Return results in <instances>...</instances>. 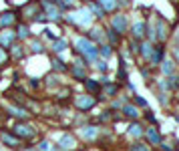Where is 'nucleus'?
<instances>
[{
	"label": "nucleus",
	"instance_id": "obj_37",
	"mask_svg": "<svg viewBox=\"0 0 179 151\" xmlns=\"http://www.w3.org/2000/svg\"><path fill=\"white\" fill-rule=\"evenodd\" d=\"M129 151H151V147H149V145H145V143H139V141H137V143H133V145L129 147Z\"/></svg>",
	"mask_w": 179,
	"mask_h": 151
},
{
	"label": "nucleus",
	"instance_id": "obj_45",
	"mask_svg": "<svg viewBox=\"0 0 179 151\" xmlns=\"http://www.w3.org/2000/svg\"><path fill=\"white\" fill-rule=\"evenodd\" d=\"M173 60H175V64H179V45L173 46Z\"/></svg>",
	"mask_w": 179,
	"mask_h": 151
},
{
	"label": "nucleus",
	"instance_id": "obj_1",
	"mask_svg": "<svg viewBox=\"0 0 179 151\" xmlns=\"http://www.w3.org/2000/svg\"><path fill=\"white\" fill-rule=\"evenodd\" d=\"M75 50L79 53V57L85 59V63H95L99 59V49L93 40H89L87 36H79L75 38Z\"/></svg>",
	"mask_w": 179,
	"mask_h": 151
},
{
	"label": "nucleus",
	"instance_id": "obj_44",
	"mask_svg": "<svg viewBox=\"0 0 179 151\" xmlns=\"http://www.w3.org/2000/svg\"><path fill=\"white\" fill-rule=\"evenodd\" d=\"M117 77H119L121 81H127V71H125V67H121V68L117 71Z\"/></svg>",
	"mask_w": 179,
	"mask_h": 151
},
{
	"label": "nucleus",
	"instance_id": "obj_46",
	"mask_svg": "<svg viewBox=\"0 0 179 151\" xmlns=\"http://www.w3.org/2000/svg\"><path fill=\"white\" fill-rule=\"evenodd\" d=\"M42 32H44V36H46V40H50V42H53V40H54V38H57V36H54V34H53V32H50V30H42Z\"/></svg>",
	"mask_w": 179,
	"mask_h": 151
},
{
	"label": "nucleus",
	"instance_id": "obj_7",
	"mask_svg": "<svg viewBox=\"0 0 179 151\" xmlns=\"http://www.w3.org/2000/svg\"><path fill=\"white\" fill-rule=\"evenodd\" d=\"M75 105H76V109H80V111H89L97 105V99L93 97V95H79V97L75 99Z\"/></svg>",
	"mask_w": 179,
	"mask_h": 151
},
{
	"label": "nucleus",
	"instance_id": "obj_2",
	"mask_svg": "<svg viewBox=\"0 0 179 151\" xmlns=\"http://www.w3.org/2000/svg\"><path fill=\"white\" fill-rule=\"evenodd\" d=\"M65 20L67 22H71V24H75V26H79V28H91V24H93V14L89 12V8H79L76 12H69V14L65 16Z\"/></svg>",
	"mask_w": 179,
	"mask_h": 151
},
{
	"label": "nucleus",
	"instance_id": "obj_48",
	"mask_svg": "<svg viewBox=\"0 0 179 151\" xmlns=\"http://www.w3.org/2000/svg\"><path fill=\"white\" fill-rule=\"evenodd\" d=\"M149 73H151V71H147V68H141V75H143V79H147V77H149Z\"/></svg>",
	"mask_w": 179,
	"mask_h": 151
},
{
	"label": "nucleus",
	"instance_id": "obj_9",
	"mask_svg": "<svg viewBox=\"0 0 179 151\" xmlns=\"http://www.w3.org/2000/svg\"><path fill=\"white\" fill-rule=\"evenodd\" d=\"M0 141L10 149H18L20 143H22V139H18L14 133H8V131H0Z\"/></svg>",
	"mask_w": 179,
	"mask_h": 151
},
{
	"label": "nucleus",
	"instance_id": "obj_23",
	"mask_svg": "<svg viewBox=\"0 0 179 151\" xmlns=\"http://www.w3.org/2000/svg\"><path fill=\"white\" fill-rule=\"evenodd\" d=\"M83 83H85V89L89 91V95H97V93H101V83H99L97 79H91V77H87Z\"/></svg>",
	"mask_w": 179,
	"mask_h": 151
},
{
	"label": "nucleus",
	"instance_id": "obj_15",
	"mask_svg": "<svg viewBox=\"0 0 179 151\" xmlns=\"http://www.w3.org/2000/svg\"><path fill=\"white\" fill-rule=\"evenodd\" d=\"M16 20H18V16H16L12 10L2 12V14H0V28H8V26H12Z\"/></svg>",
	"mask_w": 179,
	"mask_h": 151
},
{
	"label": "nucleus",
	"instance_id": "obj_19",
	"mask_svg": "<svg viewBox=\"0 0 179 151\" xmlns=\"http://www.w3.org/2000/svg\"><path fill=\"white\" fill-rule=\"evenodd\" d=\"M159 68H161V73H163L165 77L177 73V71H175L177 64H175V60H173V59H163V60H161V64H159Z\"/></svg>",
	"mask_w": 179,
	"mask_h": 151
},
{
	"label": "nucleus",
	"instance_id": "obj_35",
	"mask_svg": "<svg viewBox=\"0 0 179 151\" xmlns=\"http://www.w3.org/2000/svg\"><path fill=\"white\" fill-rule=\"evenodd\" d=\"M30 50L32 53H44V45L40 40H30Z\"/></svg>",
	"mask_w": 179,
	"mask_h": 151
},
{
	"label": "nucleus",
	"instance_id": "obj_52",
	"mask_svg": "<svg viewBox=\"0 0 179 151\" xmlns=\"http://www.w3.org/2000/svg\"><path fill=\"white\" fill-rule=\"evenodd\" d=\"M175 97H177V103H179V89L175 91Z\"/></svg>",
	"mask_w": 179,
	"mask_h": 151
},
{
	"label": "nucleus",
	"instance_id": "obj_49",
	"mask_svg": "<svg viewBox=\"0 0 179 151\" xmlns=\"http://www.w3.org/2000/svg\"><path fill=\"white\" fill-rule=\"evenodd\" d=\"M30 85H32V87H40V83H38V79H32V83H30Z\"/></svg>",
	"mask_w": 179,
	"mask_h": 151
},
{
	"label": "nucleus",
	"instance_id": "obj_4",
	"mask_svg": "<svg viewBox=\"0 0 179 151\" xmlns=\"http://www.w3.org/2000/svg\"><path fill=\"white\" fill-rule=\"evenodd\" d=\"M111 28L115 30V32H119V34H125L127 30H129V20H127V14H115L113 16V20H111Z\"/></svg>",
	"mask_w": 179,
	"mask_h": 151
},
{
	"label": "nucleus",
	"instance_id": "obj_43",
	"mask_svg": "<svg viewBox=\"0 0 179 151\" xmlns=\"http://www.w3.org/2000/svg\"><path fill=\"white\" fill-rule=\"evenodd\" d=\"M6 60H8V53L2 49V46H0V64H4Z\"/></svg>",
	"mask_w": 179,
	"mask_h": 151
},
{
	"label": "nucleus",
	"instance_id": "obj_17",
	"mask_svg": "<svg viewBox=\"0 0 179 151\" xmlns=\"http://www.w3.org/2000/svg\"><path fill=\"white\" fill-rule=\"evenodd\" d=\"M14 40H16V34L12 32V30H8V28L0 30V45H4V49H8L10 45H14Z\"/></svg>",
	"mask_w": 179,
	"mask_h": 151
},
{
	"label": "nucleus",
	"instance_id": "obj_50",
	"mask_svg": "<svg viewBox=\"0 0 179 151\" xmlns=\"http://www.w3.org/2000/svg\"><path fill=\"white\" fill-rule=\"evenodd\" d=\"M20 151H38V149H36V147H22Z\"/></svg>",
	"mask_w": 179,
	"mask_h": 151
},
{
	"label": "nucleus",
	"instance_id": "obj_36",
	"mask_svg": "<svg viewBox=\"0 0 179 151\" xmlns=\"http://www.w3.org/2000/svg\"><path fill=\"white\" fill-rule=\"evenodd\" d=\"M125 103H129V97H121V99H115V101L111 103V107H113V109H121V107L125 105Z\"/></svg>",
	"mask_w": 179,
	"mask_h": 151
},
{
	"label": "nucleus",
	"instance_id": "obj_53",
	"mask_svg": "<svg viewBox=\"0 0 179 151\" xmlns=\"http://www.w3.org/2000/svg\"><path fill=\"white\" fill-rule=\"evenodd\" d=\"M50 2H53V4H57V2H58V0H50Z\"/></svg>",
	"mask_w": 179,
	"mask_h": 151
},
{
	"label": "nucleus",
	"instance_id": "obj_20",
	"mask_svg": "<svg viewBox=\"0 0 179 151\" xmlns=\"http://www.w3.org/2000/svg\"><path fill=\"white\" fill-rule=\"evenodd\" d=\"M89 12L93 14V18H99V20H103L105 14H107V12L101 8V4L97 2V0H91V2H89Z\"/></svg>",
	"mask_w": 179,
	"mask_h": 151
},
{
	"label": "nucleus",
	"instance_id": "obj_8",
	"mask_svg": "<svg viewBox=\"0 0 179 151\" xmlns=\"http://www.w3.org/2000/svg\"><path fill=\"white\" fill-rule=\"evenodd\" d=\"M20 14H22L24 18L34 20V22H36V16L40 14V6H38L36 2H28V4H24V6L20 8Z\"/></svg>",
	"mask_w": 179,
	"mask_h": 151
},
{
	"label": "nucleus",
	"instance_id": "obj_5",
	"mask_svg": "<svg viewBox=\"0 0 179 151\" xmlns=\"http://www.w3.org/2000/svg\"><path fill=\"white\" fill-rule=\"evenodd\" d=\"M165 59V45L163 42H157V45H153V53L151 57H149V67H159L161 60Z\"/></svg>",
	"mask_w": 179,
	"mask_h": 151
},
{
	"label": "nucleus",
	"instance_id": "obj_42",
	"mask_svg": "<svg viewBox=\"0 0 179 151\" xmlns=\"http://www.w3.org/2000/svg\"><path fill=\"white\" fill-rule=\"evenodd\" d=\"M145 119H147L149 123H153V125H155V121H157V119H155V115H153V111H149V109L145 111Z\"/></svg>",
	"mask_w": 179,
	"mask_h": 151
},
{
	"label": "nucleus",
	"instance_id": "obj_30",
	"mask_svg": "<svg viewBox=\"0 0 179 151\" xmlns=\"http://www.w3.org/2000/svg\"><path fill=\"white\" fill-rule=\"evenodd\" d=\"M53 71L54 73H67V71H69V64H65L58 57H54L53 59Z\"/></svg>",
	"mask_w": 179,
	"mask_h": 151
},
{
	"label": "nucleus",
	"instance_id": "obj_13",
	"mask_svg": "<svg viewBox=\"0 0 179 151\" xmlns=\"http://www.w3.org/2000/svg\"><path fill=\"white\" fill-rule=\"evenodd\" d=\"M4 109H6L8 113L12 115V117H16V119H20V121L28 119V111L24 109V107H18V105H6Z\"/></svg>",
	"mask_w": 179,
	"mask_h": 151
},
{
	"label": "nucleus",
	"instance_id": "obj_39",
	"mask_svg": "<svg viewBox=\"0 0 179 151\" xmlns=\"http://www.w3.org/2000/svg\"><path fill=\"white\" fill-rule=\"evenodd\" d=\"M139 42H141V40H133V38H131V42H129L131 54H139Z\"/></svg>",
	"mask_w": 179,
	"mask_h": 151
},
{
	"label": "nucleus",
	"instance_id": "obj_47",
	"mask_svg": "<svg viewBox=\"0 0 179 151\" xmlns=\"http://www.w3.org/2000/svg\"><path fill=\"white\" fill-rule=\"evenodd\" d=\"M161 145V151H173V147L169 143H159Z\"/></svg>",
	"mask_w": 179,
	"mask_h": 151
},
{
	"label": "nucleus",
	"instance_id": "obj_25",
	"mask_svg": "<svg viewBox=\"0 0 179 151\" xmlns=\"http://www.w3.org/2000/svg\"><path fill=\"white\" fill-rule=\"evenodd\" d=\"M16 38H18V40H28V38H30V26H28L26 22H20L18 26H16Z\"/></svg>",
	"mask_w": 179,
	"mask_h": 151
},
{
	"label": "nucleus",
	"instance_id": "obj_21",
	"mask_svg": "<svg viewBox=\"0 0 179 151\" xmlns=\"http://www.w3.org/2000/svg\"><path fill=\"white\" fill-rule=\"evenodd\" d=\"M80 135H83L85 141H93V139L99 137V127H95V125H87V127H83Z\"/></svg>",
	"mask_w": 179,
	"mask_h": 151
},
{
	"label": "nucleus",
	"instance_id": "obj_24",
	"mask_svg": "<svg viewBox=\"0 0 179 151\" xmlns=\"http://www.w3.org/2000/svg\"><path fill=\"white\" fill-rule=\"evenodd\" d=\"M71 75L75 77L76 81H80V83H83L85 79H87V67H83V64H72L71 67Z\"/></svg>",
	"mask_w": 179,
	"mask_h": 151
},
{
	"label": "nucleus",
	"instance_id": "obj_12",
	"mask_svg": "<svg viewBox=\"0 0 179 151\" xmlns=\"http://www.w3.org/2000/svg\"><path fill=\"white\" fill-rule=\"evenodd\" d=\"M87 38H89V40H93L95 45H101V42L105 40V28H101V26H93V28H89Z\"/></svg>",
	"mask_w": 179,
	"mask_h": 151
},
{
	"label": "nucleus",
	"instance_id": "obj_38",
	"mask_svg": "<svg viewBox=\"0 0 179 151\" xmlns=\"http://www.w3.org/2000/svg\"><path fill=\"white\" fill-rule=\"evenodd\" d=\"M46 85H48V87H58V85H61L58 83V77L57 75H48L46 77Z\"/></svg>",
	"mask_w": 179,
	"mask_h": 151
},
{
	"label": "nucleus",
	"instance_id": "obj_31",
	"mask_svg": "<svg viewBox=\"0 0 179 151\" xmlns=\"http://www.w3.org/2000/svg\"><path fill=\"white\" fill-rule=\"evenodd\" d=\"M8 49H10V54L14 59H22L24 57V46L22 45H10Z\"/></svg>",
	"mask_w": 179,
	"mask_h": 151
},
{
	"label": "nucleus",
	"instance_id": "obj_29",
	"mask_svg": "<svg viewBox=\"0 0 179 151\" xmlns=\"http://www.w3.org/2000/svg\"><path fill=\"white\" fill-rule=\"evenodd\" d=\"M97 2L101 4V8H103L105 12H115L117 10V0H97Z\"/></svg>",
	"mask_w": 179,
	"mask_h": 151
},
{
	"label": "nucleus",
	"instance_id": "obj_10",
	"mask_svg": "<svg viewBox=\"0 0 179 151\" xmlns=\"http://www.w3.org/2000/svg\"><path fill=\"white\" fill-rule=\"evenodd\" d=\"M61 151H72L76 147V139H75V135L72 133H65V135L61 137V141H58V145H57Z\"/></svg>",
	"mask_w": 179,
	"mask_h": 151
},
{
	"label": "nucleus",
	"instance_id": "obj_27",
	"mask_svg": "<svg viewBox=\"0 0 179 151\" xmlns=\"http://www.w3.org/2000/svg\"><path fill=\"white\" fill-rule=\"evenodd\" d=\"M101 91L105 93V97L111 99V97H115V95L119 93V83H111V81H109L107 85H103V87H101Z\"/></svg>",
	"mask_w": 179,
	"mask_h": 151
},
{
	"label": "nucleus",
	"instance_id": "obj_18",
	"mask_svg": "<svg viewBox=\"0 0 179 151\" xmlns=\"http://www.w3.org/2000/svg\"><path fill=\"white\" fill-rule=\"evenodd\" d=\"M153 45H155V42H149L147 38H143V40L139 42V54H141L143 60H149V57H151V53H153Z\"/></svg>",
	"mask_w": 179,
	"mask_h": 151
},
{
	"label": "nucleus",
	"instance_id": "obj_16",
	"mask_svg": "<svg viewBox=\"0 0 179 151\" xmlns=\"http://www.w3.org/2000/svg\"><path fill=\"white\" fill-rule=\"evenodd\" d=\"M121 111H123V115H125L127 119H133V121L139 119V107L133 105V103H125V105L121 107Z\"/></svg>",
	"mask_w": 179,
	"mask_h": 151
},
{
	"label": "nucleus",
	"instance_id": "obj_14",
	"mask_svg": "<svg viewBox=\"0 0 179 151\" xmlns=\"http://www.w3.org/2000/svg\"><path fill=\"white\" fill-rule=\"evenodd\" d=\"M143 137L149 141V145H159L161 143V135H159V131H157L155 127H147L143 131Z\"/></svg>",
	"mask_w": 179,
	"mask_h": 151
},
{
	"label": "nucleus",
	"instance_id": "obj_32",
	"mask_svg": "<svg viewBox=\"0 0 179 151\" xmlns=\"http://www.w3.org/2000/svg\"><path fill=\"white\" fill-rule=\"evenodd\" d=\"M97 49H99V54H101L105 60L113 54V46H111V45H97Z\"/></svg>",
	"mask_w": 179,
	"mask_h": 151
},
{
	"label": "nucleus",
	"instance_id": "obj_28",
	"mask_svg": "<svg viewBox=\"0 0 179 151\" xmlns=\"http://www.w3.org/2000/svg\"><path fill=\"white\" fill-rule=\"evenodd\" d=\"M143 131H145V127H143L141 123H137V121H133V123H131V127H129V135H131V137L139 139V137H143Z\"/></svg>",
	"mask_w": 179,
	"mask_h": 151
},
{
	"label": "nucleus",
	"instance_id": "obj_26",
	"mask_svg": "<svg viewBox=\"0 0 179 151\" xmlns=\"http://www.w3.org/2000/svg\"><path fill=\"white\" fill-rule=\"evenodd\" d=\"M105 38L109 40V45H111V46H117L119 42H121V34L115 32V30L111 28V26H109V28H105Z\"/></svg>",
	"mask_w": 179,
	"mask_h": 151
},
{
	"label": "nucleus",
	"instance_id": "obj_11",
	"mask_svg": "<svg viewBox=\"0 0 179 151\" xmlns=\"http://www.w3.org/2000/svg\"><path fill=\"white\" fill-rule=\"evenodd\" d=\"M145 28H147V22H143V20L135 22L133 26H131V38H133V40H143L145 38Z\"/></svg>",
	"mask_w": 179,
	"mask_h": 151
},
{
	"label": "nucleus",
	"instance_id": "obj_6",
	"mask_svg": "<svg viewBox=\"0 0 179 151\" xmlns=\"http://www.w3.org/2000/svg\"><path fill=\"white\" fill-rule=\"evenodd\" d=\"M14 135L18 137V139H32V137L36 135V129L30 127V125H26V123H16Z\"/></svg>",
	"mask_w": 179,
	"mask_h": 151
},
{
	"label": "nucleus",
	"instance_id": "obj_33",
	"mask_svg": "<svg viewBox=\"0 0 179 151\" xmlns=\"http://www.w3.org/2000/svg\"><path fill=\"white\" fill-rule=\"evenodd\" d=\"M75 4H79V0H58L57 2V6L61 8V12H67L69 8H72Z\"/></svg>",
	"mask_w": 179,
	"mask_h": 151
},
{
	"label": "nucleus",
	"instance_id": "obj_40",
	"mask_svg": "<svg viewBox=\"0 0 179 151\" xmlns=\"http://www.w3.org/2000/svg\"><path fill=\"white\" fill-rule=\"evenodd\" d=\"M50 147H53V145H50V141H46V139H42V141H40V143H38V147H36V149H38V151H48Z\"/></svg>",
	"mask_w": 179,
	"mask_h": 151
},
{
	"label": "nucleus",
	"instance_id": "obj_51",
	"mask_svg": "<svg viewBox=\"0 0 179 151\" xmlns=\"http://www.w3.org/2000/svg\"><path fill=\"white\" fill-rule=\"evenodd\" d=\"M48 151H61V149H58V147H57V145H54V147H50Z\"/></svg>",
	"mask_w": 179,
	"mask_h": 151
},
{
	"label": "nucleus",
	"instance_id": "obj_22",
	"mask_svg": "<svg viewBox=\"0 0 179 151\" xmlns=\"http://www.w3.org/2000/svg\"><path fill=\"white\" fill-rule=\"evenodd\" d=\"M50 49H53L54 54H61L62 50L69 49V40H67V38H54V40L50 42Z\"/></svg>",
	"mask_w": 179,
	"mask_h": 151
},
{
	"label": "nucleus",
	"instance_id": "obj_34",
	"mask_svg": "<svg viewBox=\"0 0 179 151\" xmlns=\"http://www.w3.org/2000/svg\"><path fill=\"white\" fill-rule=\"evenodd\" d=\"M95 68H97V71H99V73H103V75H105V73H107L109 71V63H107V60H99V59H97L95 60Z\"/></svg>",
	"mask_w": 179,
	"mask_h": 151
},
{
	"label": "nucleus",
	"instance_id": "obj_3",
	"mask_svg": "<svg viewBox=\"0 0 179 151\" xmlns=\"http://www.w3.org/2000/svg\"><path fill=\"white\" fill-rule=\"evenodd\" d=\"M153 34H155V42H165L169 36V26L165 22L163 16H157V22L153 26Z\"/></svg>",
	"mask_w": 179,
	"mask_h": 151
},
{
	"label": "nucleus",
	"instance_id": "obj_41",
	"mask_svg": "<svg viewBox=\"0 0 179 151\" xmlns=\"http://www.w3.org/2000/svg\"><path fill=\"white\" fill-rule=\"evenodd\" d=\"M133 101H135V105H137V107H147V101H145L143 97H139V95H135Z\"/></svg>",
	"mask_w": 179,
	"mask_h": 151
}]
</instances>
